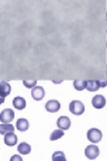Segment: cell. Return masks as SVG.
Here are the masks:
<instances>
[{"label":"cell","mask_w":107,"mask_h":161,"mask_svg":"<svg viewBox=\"0 0 107 161\" xmlns=\"http://www.w3.org/2000/svg\"><path fill=\"white\" fill-rule=\"evenodd\" d=\"M69 111L75 115H82L85 112V105L80 101H72L69 104Z\"/></svg>","instance_id":"obj_1"},{"label":"cell","mask_w":107,"mask_h":161,"mask_svg":"<svg viewBox=\"0 0 107 161\" xmlns=\"http://www.w3.org/2000/svg\"><path fill=\"white\" fill-rule=\"evenodd\" d=\"M87 139L92 142V143H98V142L103 139L102 131L98 130V129H96V128L90 129V130H88V132H87Z\"/></svg>","instance_id":"obj_2"},{"label":"cell","mask_w":107,"mask_h":161,"mask_svg":"<svg viewBox=\"0 0 107 161\" xmlns=\"http://www.w3.org/2000/svg\"><path fill=\"white\" fill-rule=\"evenodd\" d=\"M85 156L87 157L89 160H94L99 156V148L95 144H90V146L86 147L85 149Z\"/></svg>","instance_id":"obj_3"},{"label":"cell","mask_w":107,"mask_h":161,"mask_svg":"<svg viewBox=\"0 0 107 161\" xmlns=\"http://www.w3.org/2000/svg\"><path fill=\"white\" fill-rule=\"evenodd\" d=\"M15 118V112L11 108H5V110L0 113V121L3 123H10Z\"/></svg>","instance_id":"obj_4"},{"label":"cell","mask_w":107,"mask_h":161,"mask_svg":"<svg viewBox=\"0 0 107 161\" xmlns=\"http://www.w3.org/2000/svg\"><path fill=\"white\" fill-rule=\"evenodd\" d=\"M31 96L35 101H41L42 98L45 97V90L41 86H37L33 87L31 90Z\"/></svg>","instance_id":"obj_5"},{"label":"cell","mask_w":107,"mask_h":161,"mask_svg":"<svg viewBox=\"0 0 107 161\" xmlns=\"http://www.w3.org/2000/svg\"><path fill=\"white\" fill-rule=\"evenodd\" d=\"M45 108L50 113H56V112H58L60 110V103L56 100H50L46 103Z\"/></svg>","instance_id":"obj_6"},{"label":"cell","mask_w":107,"mask_h":161,"mask_svg":"<svg viewBox=\"0 0 107 161\" xmlns=\"http://www.w3.org/2000/svg\"><path fill=\"white\" fill-rule=\"evenodd\" d=\"M70 125H72V122H70L68 116L62 115L57 120V126L59 129H62V130H64V131L68 130V129L70 128Z\"/></svg>","instance_id":"obj_7"},{"label":"cell","mask_w":107,"mask_h":161,"mask_svg":"<svg viewBox=\"0 0 107 161\" xmlns=\"http://www.w3.org/2000/svg\"><path fill=\"white\" fill-rule=\"evenodd\" d=\"M92 104L95 108H103L106 105V100L103 95H95L92 98Z\"/></svg>","instance_id":"obj_8"},{"label":"cell","mask_w":107,"mask_h":161,"mask_svg":"<svg viewBox=\"0 0 107 161\" xmlns=\"http://www.w3.org/2000/svg\"><path fill=\"white\" fill-rule=\"evenodd\" d=\"M0 92H1V97H3L1 103H3V98L11 93V86H10V84L8 82H6V80H1V90H0Z\"/></svg>","instance_id":"obj_9"},{"label":"cell","mask_w":107,"mask_h":161,"mask_svg":"<svg viewBox=\"0 0 107 161\" xmlns=\"http://www.w3.org/2000/svg\"><path fill=\"white\" fill-rule=\"evenodd\" d=\"M13 108H16L17 110H24L27 105L26 103V100L21 96H16L15 98L13 100Z\"/></svg>","instance_id":"obj_10"},{"label":"cell","mask_w":107,"mask_h":161,"mask_svg":"<svg viewBox=\"0 0 107 161\" xmlns=\"http://www.w3.org/2000/svg\"><path fill=\"white\" fill-rule=\"evenodd\" d=\"M16 128L20 132H25V131H27L29 129V122H28V120H26L24 118L18 119L17 123H16Z\"/></svg>","instance_id":"obj_11"},{"label":"cell","mask_w":107,"mask_h":161,"mask_svg":"<svg viewBox=\"0 0 107 161\" xmlns=\"http://www.w3.org/2000/svg\"><path fill=\"white\" fill-rule=\"evenodd\" d=\"M18 138L16 134H13V132H10V133L5 134V143L9 147H13L17 143Z\"/></svg>","instance_id":"obj_12"},{"label":"cell","mask_w":107,"mask_h":161,"mask_svg":"<svg viewBox=\"0 0 107 161\" xmlns=\"http://www.w3.org/2000/svg\"><path fill=\"white\" fill-rule=\"evenodd\" d=\"M86 88H87V91H89V92H96V91L100 88V82L96 80H87Z\"/></svg>","instance_id":"obj_13"},{"label":"cell","mask_w":107,"mask_h":161,"mask_svg":"<svg viewBox=\"0 0 107 161\" xmlns=\"http://www.w3.org/2000/svg\"><path fill=\"white\" fill-rule=\"evenodd\" d=\"M31 151V147L27 143V142H21L18 144V152L21 154H28Z\"/></svg>","instance_id":"obj_14"},{"label":"cell","mask_w":107,"mask_h":161,"mask_svg":"<svg viewBox=\"0 0 107 161\" xmlns=\"http://www.w3.org/2000/svg\"><path fill=\"white\" fill-rule=\"evenodd\" d=\"M15 131V126L10 123H3L0 125V134H7Z\"/></svg>","instance_id":"obj_15"},{"label":"cell","mask_w":107,"mask_h":161,"mask_svg":"<svg viewBox=\"0 0 107 161\" xmlns=\"http://www.w3.org/2000/svg\"><path fill=\"white\" fill-rule=\"evenodd\" d=\"M64 134H65V133H64V130H62V129H58V130H55L51 134H50L49 139H50V141H56V140H58V139L62 138V136H64Z\"/></svg>","instance_id":"obj_16"},{"label":"cell","mask_w":107,"mask_h":161,"mask_svg":"<svg viewBox=\"0 0 107 161\" xmlns=\"http://www.w3.org/2000/svg\"><path fill=\"white\" fill-rule=\"evenodd\" d=\"M86 85H87V80H74V87H75V90L83 91V90H85V88H86Z\"/></svg>","instance_id":"obj_17"},{"label":"cell","mask_w":107,"mask_h":161,"mask_svg":"<svg viewBox=\"0 0 107 161\" xmlns=\"http://www.w3.org/2000/svg\"><path fill=\"white\" fill-rule=\"evenodd\" d=\"M23 84L27 88H33V87H35L36 84H37V80H24Z\"/></svg>","instance_id":"obj_18"},{"label":"cell","mask_w":107,"mask_h":161,"mask_svg":"<svg viewBox=\"0 0 107 161\" xmlns=\"http://www.w3.org/2000/svg\"><path fill=\"white\" fill-rule=\"evenodd\" d=\"M66 160V157L65 154H64V152H62V151H57V152H55V153L52 154V160Z\"/></svg>","instance_id":"obj_19"},{"label":"cell","mask_w":107,"mask_h":161,"mask_svg":"<svg viewBox=\"0 0 107 161\" xmlns=\"http://www.w3.org/2000/svg\"><path fill=\"white\" fill-rule=\"evenodd\" d=\"M106 85H107V80H103V82H100V87H105Z\"/></svg>","instance_id":"obj_20"},{"label":"cell","mask_w":107,"mask_h":161,"mask_svg":"<svg viewBox=\"0 0 107 161\" xmlns=\"http://www.w3.org/2000/svg\"><path fill=\"white\" fill-rule=\"evenodd\" d=\"M11 160H18V161H21V158H20V157H18V156H15V157H13V158H11Z\"/></svg>","instance_id":"obj_21"},{"label":"cell","mask_w":107,"mask_h":161,"mask_svg":"<svg viewBox=\"0 0 107 161\" xmlns=\"http://www.w3.org/2000/svg\"><path fill=\"white\" fill-rule=\"evenodd\" d=\"M106 19H107V13H106Z\"/></svg>","instance_id":"obj_22"},{"label":"cell","mask_w":107,"mask_h":161,"mask_svg":"<svg viewBox=\"0 0 107 161\" xmlns=\"http://www.w3.org/2000/svg\"><path fill=\"white\" fill-rule=\"evenodd\" d=\"M106 73H107V68H106Z\"/></svg>","instance_id":"obj_23"},{"label":"cell","mask_w":107,"mask_h":161,"mask_svg":"<svg viewBox=\"0 0 107 161\" xmlns=\"http://www.w3.org/2000/svg\"><path fill=\"white\" fill-rule=\"evenodd\" d=\"M106 30H107V27H106Z\"/></svg>","instance_id":"obj_24"}]
</instances>
